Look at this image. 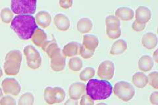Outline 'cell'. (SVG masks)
Masks as SVG:
<instances>
[{
    "instance_id": "cell-1",
    "label": "cell",
    "mask_w": 158,
    "mask_h": 105,
    "mask_svg": "<svg viewBox=\"0 0 158 105\" xmlns=\"http://www.w3.org/2000/svg\"><path fill=\"white\" fill-rule=\"evenodd\" d=\"M11 28L19 39L28 40L38 27L35 17L31 14H24L15 17L11 22Z\"/></svg>"
},
{
    "instance_id": "cell-23",
    "label": "cell",
    "mask_w": 158,
    "mask_h": 105,
    "mask_svg": "<svg viewBox=\"0 0 158 105\" xmlns=\"http://www.w3.org/2000/svg\"><path fill=\"white\" fill-rule=\"evenodd\" d=\"M132 83L138 88H144L148 83V76L142 72H137L132 76Z\"/></svg>"
},
{
    "instance_id": "cell-10",
    "label": "cell",
    "mask_w": 158,
    "mask_h": 105,
    "mask_svg": "<svg viewBox=\"0 0 158 105\" xmlns=\"http://www.w3.org/2000/svg\"><path fill=\"white\" fill-rule=\"evenodd\" d=\"M2 88L3 93L13 96H17L21 90L19 82L13 78L4 79L2 82Z\"/></svg>"
},
{
    "instance_id": "cell-42",
    "label": "cell",
    "mask_w": 158,
    "mask_h": 105,
    "mask_svg": "<svg viewBox=\"0 0 158 105\" xmlns=\"http://www.w3.org/2000/svg\"><path fill=\"white\" fill-rule=\"evenodd\" d=\"M96 105H107V104H106V103H98V104H96Z\"/></svg>"
},
{
    "instance_id": "cell-5",
    "label": "cell",
    "mask_w": 158,
    "mask_h": 105,
    "mask_svg": "<svg viewBox=\"0 0 158 105\" xmlns=\"http://www.w3.org/2000/svg\"><path fill=\"white\" fill-rule=\"evenodd\" d=\"M113 91L118 98L124 102L130 101L135 95L134 86L126 81L117 82L113 88Z\"/></svg>"
},
{
    "instance_id": "cell-19",
    "label": "cell",
    "mask_w": 158,
    "mask_h": 105,
    "mask_svg": "<svg viewBox=\"0 0 158 105\" xmlns=\"http://www.w3.org/2000/svg\"><path fill=\"white\" fill-rule=\"evenodd\" d=\"M81 44L77 42H71L67 43L63 49L62 53L65 57H73L79 53Z\"/></svg>"
},
{
    "instance_id": "cell-8",
    "label": "cell",
    "mask_w": 158,
    "mask_h": 105,
    "mask_svg": "<svg viewBox=\"0 0 158 105\" xmlns=\"http://www.w3.org/2000/svg\"><path fill=\"white\" fill-rule=\"evenodd\" d=\"M115 65L111 61L106 60L102 61L98 68V76L103 80H110L114 76Z\"/></svg>"
},
{
    "instance_id": "cell-4",
    "label": "cell",
    "mask_w": 158,
    "mask_h": 105,
    "mask_svg": "<svg viewBox=\"0 0 158 105\" xmlns=\"http://www.w3.org/2000/svg\"><path fill=\"white\" fill-rule=\"evenodd\" d=\"M11 11L17 15L31 14L36 13L37 2L32 0H13L11 2Z\"/></svg>"
},
{
    "instance_id": "cell-13",
    "label": "cell",
    "mask_w": 158,
    "mask_h": 105,
    "mask_svg": "<svg viewBox=\"0 0 158 105\" xmlns=\"http://www.w3.org/2000/svg\"><path fill=\"white\" fill-rule=\"evenodd\" d=\"M135 18L138 22L146 24L152 18L151 10L146 6H139L136 9Z\"/></svg>"
},
{
    "instance_id": "cell-12",
    "label": "cell",
    "mask_w": 158,
    "mask_h": 105,
    "mask_svg": "<svg viewBox=\"0 0 158 105\" xmlns=\"http://www.w3.org/2000/svg\"><path fill=\"white\" fill-rule=\"evenodd\" d=\"M53 22L56 28L61 32L68 30L71 26L70 20L63 13L56 14L53 18Z\"/></svg>"
},
{
    "instance_id": "cell-29",
    "label": "cell",
    "mask_w": 158,
    "mask_h": 105,
    "mask_svg": "<svg viewBox=\"0 0 158 105\" xmlns=\"http://www.w3.org/2000/svg\"><path fill=\"white\" fill-rule=\"evenodd\" d=\"M95 70L92 67H86L80 73V79L82 82L90 80L95 75Z\"/></svg>"
},
{
    "instance_id": "cell-15",
    "label": "cell",
    "mask_w": 158,
    "mask_h": 105,
    "mask_svg": "<svg viewBox=\"0 0 158 105\" xmlns=\"http://www.w3.org/2000/svg\"><path fill=\"white\" fill-rule=\"evenodd\" d=\"M115 16L121 21H131L135 17V12L132 9L127 7H121L116 9Z\"/></svg>"
},
{
    "instance_id": "cell-20",
    "label": "cell",
    "mask_w": 158,
    "mask_h": 105,
    "mask_svg": "<svg viewBox=\"0 0 158 105\" xmlns=\"http://www.w3.org/2000/svg\"><path fill=\"white\" fill-rule=\"evenodd\" d=\"M154 65V59H152V57L148 55H145L142 56L139 61H138V68L140 69V71L142 72H149L151 71L152 68H153Z\"/></svg>"
},
{
    "instance_id": "cell-41",
    "label": "cell",
    "mask_w": 158,
    "mask_h": 105,
    "mask_svg": "<svg viewBox=\"0 0 158 105\" xmlns=\"http://www.w3.org/2000/svg\"><path fill=\"white\" fill-rule=\"evenodd\" d=\"M3 71L2 68L0 67V78H1L2 76H3Z\"/></svg>"
},
{
    "instance_id": "cell-35",
    "label": "cell",
    "mask_w": 158,
    "mask_h": 105,
    "mask_svg": "<svg viewBox=\"0 0 158 105\" xmlns=\"http://www.w3.org/2000/svg\"><path fill=\"white\" fill-rule=\"evenodd\" d=\"M132 28L135 31L140 32L144 30L146 28V24H143L135 21L132 23Z\"/></svg>"
},
{
    "instance_id": "cell-6",
    "label": "cell",
    "mask_w": 158,
    "mask_h": 105,
    "mask_svg": "<svg viewBox=\"0 0 158 105\" xmlns=\"http://www.w3.org/2000/svg\"><path fill=\"white\" fill-rule=\"evenodd\" d=\"M65 90L61 87H46L44 89V101L49 105L62 103L65 100Z\"/></svg>"
},
{
    "instance_id": "cell-3",
    "label": "cell",
    "mask_w": 158,
    "mask_h": 105,
    "mask_svg": "<svg viewBox=\"0 0 158 105\" xmlns=\"http://www.w3.org/2000/svg\"><path fill=\"white\" fill-rule=\"evenodd\" d=\"M23 56L18 49L9 51L6 55L3 63L4 72L9 76H16L21 70Z\"/></svg>"
},
{
    "instance_id": "cell-28",
    "label": "cell",
    "mask_w": 158,
    "mask_h": 105,
    "mask_svg": "<svg viewBox=\"0 0 158 105\" xmlns=\"http://www.w3.org/2000/svg\"><path fill=\"white\" fill-rule=\"evenodd\" d=\"M34 103V95L31 92L24 93L20 97L18 105H33Z\"/></svg>"
},
{
    "instance_id": "cell-37",
    "label": "cell",
    "mask_w": 158,
    "mask_h": 105,
    "mask_svg": "<svg viewBox=\"0 0 158 105\" xmlns=\"http://www.w3.org/2000/svg\"><path fill=\"white\" fill-rule=\"evenodd\" d=\"M150 101L153 105H158V92L157 91L151 93Z\"/></svg>"
},
{
    "instance_id": "cell-9",
    "label": "cell",
    "mask_w": 158,
    "mask_h": 105,
    "mask_svg": "<svg viewBox=\"0 0 158 105\" xmlns=\"http://www.w3.org/2000/svg\"><path fill=\"white\" fill-rule=\"evenodd\" d=\"M49 58H50V67L53 71L59 72L65 69L66 57L64 56L60 47L53 52Z\"/></svg>"
},
{
    "instance_id": "cell-7",
    "label": "cell",
    "mask_w": 158,
    "mask_h": 105,
    "mask_svg": "<svg viewBox=\"0 0 158 105\" xmlns=\"http://www.w3.org/2000/svg\"><path fill=\"white\" fill-rule=\"evenodd\" d=\"M28 67L32 70H36L41 67L42 57L37 49L32 45H28L23 50Z\"/></svg>"
},
{
    "instance_id": "cell-36",
    "label": "cell",
    "mask_w": 158,
    "mask_h": 105,
    "mask_svg": "<svg viewBox=\"0 0 158 105\" xmlns=\"http://www.w3.org/2000/svg\"><path fill=\"white\" fill-rule=\"evenodd\" d=\"M59 3L62 9H68L73 6V2L72 0H60L59 2Z\"/></svg>"
},
{
    "instance_id": "cell-34",
    "label": "cell",
    "mask_w": 158,
    "mask_h": 105,
    "mask_svg": "<svg viewBox=\"0 0 158 105\" xmlns=\"http://www.w3.org/2000/svg\"><path fill=\"white\" fill-rule=\"evenodd\" d=\"M80 105H94V103L88 95L85 94L81 97Z\"/></svg>"
},
{
    "instance_id": "cell-32",
    "label": "cell",
    "mask_w": 158,
    "mask_h": 105,
    "mask_svg": "<svg viewBox=\"0 0 158 105\" xmlns=\"http://www.w3.org/2000/svg\"><path fill=\"white\" fill-rule=\"evenodd\" d=\"M79 54H80L81 56L85 59H88L94 55V52L87 49L86 47H84L81 44L80 49H79Z\"/></svg>"
},
{
    "instance_id": "cell-16",
    "label": "cell",
    "mask_w": 158,
    "mask_h": 105,
    "mask_svg": "<svg viewBox=\"0 0 158 105\" xmlns=\"http://www.w3.org/2000/svg\"><path fill=\"white\" fill-rule=\"evenodd\" d=\"M141 42L142 46L147 49H154L157 45V36L153 32H147L143 35Z\"/></svg>"
},
{
    "instance_id": "cell-30",
    "label": "cell",
    "mask_w": 158,
    "mask_h": 105,
    "mask_svg": "<svg viewBox=\"0 0 158 105\" xmlns=\"http://www.w3.org/2000/svg\"><path fill=\"white\" fill-rule=\"evenodd\" d=\"M148 83L156 89H158V72L156 71L150 72L148 76Z\"/></svg>"
},
{
    "instance_id": "cell-18",
    "label": "cell",
    "mask_w": 158,
    "mask_h": 105,
    "mask_svg": "<svg viewBox=\"0 0 158 105\" xmlns=\"http://www.w3.org/2000/svg\"><path fill=\"white\" fill-rule=\"evenodd\" d=\"M99 45L98 37L93 34H86L83 36L82 46L92 51H95Z\"/></svg>"
},
{
    "instance_id": "cell-26",
    "label": "cell",
    "mask_w": 158,
    "mask_h": 105,
    "mask_svg": "<svg viewBox=\"0 0 158 105\" xmlns=\"http://www.w3.org/2000/svg\"><path fill=\"white\" fill-rule=\"evenodd\" d=\"M42 48L43 51L49 57L53 52H55L57 49L59 48V47L56 40H48Z\"/></svg>"
},
{
    "instance_id": "cell-40",
    "label": "cell",
    "mask_w": 158,
    "mask_h": 105,
    "mask_svg": "<svg viewBox=\"0 0 158 105\" xmlns=\"http://www.w3.org/2000/svg\"><path fill=\"white\" fill-rule=\"evenodd\" d=\"M3 97V92L2 91V89H0V101H1V99Z\"/></svg>"
},
{
    "instance_id": "cell-11",
    "label": "cell",
    "mask_w": 158,
    "mask_h": 105,
    "mask_svg": "<svg viewBox=\"0 0 158 105\" xmlns=\"http://www.w3.org/2000/svg\"><path fill=\"white\" fill-rule=\"evenodd\" d=\"M86 91V85L83 82H76L71 84L69 88V95L70 99L73 100H78L85 95Z\"/></svg>"
},
{
    "instance_id": "cell-24",
    "label": "cell",
    "mask_w": 158,
    "mask_h": 105,
    "mask_svg": "<svg viewBox=\"0 0 158 105\" xmlns=\"http://www.w3.org/2000/svg\"><path fill=\"white\" fill-rule=\"evenodd\" d=\"M83 66L82 60L78 57H71L68 62V67L73 72H78Z\"/></svg>"
},
{
    "instance_id": "cell-25",
    "label": "cell",
    "mask_w": 158,
    "mask_h": 105,
    "mask_svg": "<svg viewBox=\"0 0 158 105\" xmlns=\"http://www.w3.org/2000/svg\"><path fill=\"white\" fill-rule=\"evenodd\" d=\"M106 28L110 30H116L121 28L120 20L115 15H108L106 18Z\"/></svg>"
},
{
    "instance_id": "cell-38",
    "label": "cell",
    "mask_w": 158,
    "mask_h": 105,
    "mask_svg": "<svg viewBox=\"0 0 158 105\" xmlns=\"http://www.w3.org/2000/svg\"><path fill=\"white\" fill-rule=\"evenodd\" d=\"M64 105H78V103L76 100L69 99L65 101Z\"/></svg>"
},
{
    "instance_id": "cell-22",
    "label": "cell",
    "mask_w": 158,
    "mask_h": 105,
    "mask_svg": "<svg viewBox=\"0 0 158 105\" xmlns=\"http://www.w3.org/2000/svg\"><path fill=\"white\" fill-rule=\"evenodd\" d=\"M93 24L91 20L86 17L81 18L77 24V30L81 34H86L92 30Z\"/></svg>"
},
{
    "instance_id": "cell-33",
    "label": "cell",
    "mask_w": 158,
    "mask_h": 105,
    "mask_svg": "<svg viewBox=\"0 0 158 105\" xmlns=\"http://www.w3.org/2000/svg\"><path fill=\"white\" fill-rule=\"evenodd\" d=\"M0 105H17V103L15 99L11 95H6L2 98Z\"/></svg>"
},
{
    "instance_id": "cell-2",
    "label": "cell",
    "mask_w": 158,
    "mask_h": 105,
    "mask_svg": "<svg viewBox=\"0 0 158 105\" xmlns=\"http://www.w3.org/2000/svg\"><path fill=\"white\" fill-rule=\"evenodd\" d=\"M86 95L93 101L106 100L111 96L113 86L110 82L103 79H90L86 86Z\"/></svg>"
},
{
    "instance_id": "cell-27",
    "label": "cell",
    "mask_w": 158,
    "mask_h": 105,
    "mask_svg": "<svg viewBox=\"0 0 158 105\" xmlns=\"http://www.w3.org/2000/svg\"><path fill=\"white\" fill-rule=\"evenodd\" d=\"M0 17H1V20L3 23L9 24L12 22L14 18V13L11 9L4 7L2 9L1 13H0Z\"/></svg>"
},
{
    "instance_id": "cell-31",
    "label": "cell",
    "mask_w": 158,
    "mask_h": 105,
    "mask_svg": "<svg viewBox=\"0 0 158 105\" xmlns=\"http://www.w3.org/2000/svg\"><path fill=\"white\" fill-rule=\"evenodd\" d=\"M106 34L110 39H116L121 36V28L116 30H110L106 28Z\"/></svg>"
},
{
    "instance_id": "cell-21",
    "label": "cell",
    "mask_w": 158,
    "mask_h": 105,
    "mask_svg": "<svg viewBox=\"0 0 158 105\" xmlns=\"http://www.w3.org/2000/svg\"><path fill=\"white\" fill-rule=\"evenodd\" d=\"M127 48L128 45L127 42L123 39H119L113 43L110 50V54L113 55H121L124 53Z\"/></svg>"
},
{
    "instance_id": "cell-39",
    "label": "cell",
    "mask_w": 158,
    "mask_h": 105,
    "mask_svg": "<svg viewBox=\"0 0 158 105\" xmlns=\"http://www.w3.org/2000/svg\"><path fill=\"white\" fill-rule=\"evenodd\" d=\"M158 50L156 49L154 51V54H153V59H154V61H155L156 63H157V59H158Z\"/></svg>"
},
{
    "instance_id": "cell-14",
    "label": "cell",
    "mask_w": 158,
    "mask_h": 105,
    "mask_svg": "<svg viewBox=\"0 0 158 105\" xmlns=\"http://www.w3.org/2000/svg\"><path fill=\"white\" fill-rule=\"evenodd\" d=\"M32 43L38 47H42L48 41L47 34L43 29L38 28L31 38Z\"/></svg>"
},
{
    "instance_id": "cell-17",
    "label": "cell",
    "mask_w": 158,
    "mask_h": 105,
    "mask_svg": "<svg viewBox=\"0 0 158 105\" xmlns=\"http://www.w3.org/2000/svg\"><path fill=\"white\" fill-rule=\"evenodd\" d=\"M36 22L42 28H48L52 22V16L49 13L46 11H40L35 16Z\"/></svg>"
}]
</instances>
